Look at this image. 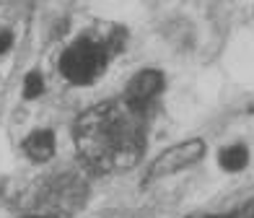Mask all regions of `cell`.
<instances>
[{
    "instance_id": "10",
    "label": "cell",
    "mask_w": 254,
    "mask_h": 218,
    "mask_svg": "<svg viewBox=\"0 0 254 218\" xmlns=\"http://www.w3.org/2000/svg\"><path fill=\"white\" fill-rule=\"evenodd\" d=\"M18 218H63V213H57V211H39V213H24V216H18Z\"/></svg>"
},
{
    "instance_id": "3",
    "label": "cell",
    "mask_w": 254,
    "mask_h": 218,
    "mask_svg": "<svg viewBox=\"0 0 254 218\" xmlns=\"http://www.w3.org/2000/svg\"><path fill=\"white\" fill-rule=\"evenodd\" d=\"M205 156H207V143L202 138H184L179 143H171L148 164L143 185H153V182H161L166 177L182 174V171L197 166Z\"/></svg>"
},
{
    "instance_id": "7",
    "label": "cell",
    "mask_w": 254,
    "mask_h": 218,
    "mask_svg": "<svg viewBox=\"0 0 254 218\" xmlns=\"http://www.w3.org/2000/svg\"><path fill=\"white\" fill-rule=\"evenodd\" d=\"M44 88H47L44 73L39 71V68H31V71L24 75V81H21V96H24L26 101H34V99H39L44 94Z\"/></svg>"
},
{
    "instance_id": "5",
    "label": "cell",
    "mask_w": 254,
    "mask_h": 218,
    "mask_svg": "<svg viewBox=\"0 0 254 218\" xmlns=\"http://www.w3.org/2000/svg\"><path fill=\"white\" fill-rule=\"evenodd\" d=\"M21 151L31 164H50L57 153V135L52 128H37L21 141Z\"/></svg>"
},
{
    "instance_id": "4",
    "label": "cell",
    "mask_w": 254,
    "mask_h": 218,
    "mask_svg": "<svg viewBox=\"0 0 254 218\" xmlns=\"http://www.w3.org/2000/svg\"><path fill=\"white\" fill-rule=\"evenodd\" d=\"M166 91V73L161 68H140L130 81H127L125 91H122V101L132 112L145 114L156 107V101L164 96Z\"/></svg>"
},
{
    "instance_id": "6",
    "label": "cell",
    "mask_w": 254,
    "mask_h": 218,
    "mask_svg": "<svg viewBox=\"0 0 254 218\" xmlns=\"http://www.w3.org/2000/svg\"><path fill=\"white\" fill-rule=\"evenodd\" d=\"M215 161H218V169L223 171V174H241V171H247L249 161H252V151L247 143H228V145H221L215 153Z\"/></svg>"
},
{
    "instance_id": "2",
    "label": "cell",
    "mask_w": 254,
    "mask_h": 218,
    "mask_svg": "<svg viewBox=\"0 0 254 218\" xmlns=\"http://www.w3.org/2000/svg\"><path fill=\"white\" fill-rule=\"evenodd\" d=\"M112 55L117 52L112 50L109 39H96L91 34H80V37H75L63 47L60 57H57V71L70 86L86 88V86H94L107 73Z\"/></svg>"
},
{
    "instance_id": "1",
    "label": "cell",
    "mask_w": 254,
    "mask_h": 218,
    "mask_svg": "<svg viewBox=\"0 0 254 218\" xmlns=\"http://www.w3.org/2000/svg\"><path fill=\"white\" fill-rule=\"evenodd\" d=\"M80 164L96 174L130 171L145 151V114H137L122 99H107L80 112L73 125Z\"/></svg>"
},
{
    "instance_id": "9",
    "label": "cell",
    "mask_w": 254,
    "mask_h": 218,
    "mask_svg": "<svg viewBox=\"0 0 254 218\" xmlns=\"http://www.w3.org/2000/svg\"><path fill=\"white\" fill-rule=\"evenodd\" d=\"M16 44V34L10 31L8 26H0V57H5Z\"/></svg>"
},
{
    "instance_id": "8",
    "label": "cell",
    "mask_w": 254,
    "mask_h": 218,
    "mask_svg": "<svg viewBox=\"0 0 254 218\" xmlns=\"http://www.w3.org/2000/svg\"><path fill=\"white\" fill-rule=\"evenodd\" d=\"M184 218H254V198L239 203L236 208L231 211H223V213H205V211H197V213H190Z\"/></svg>"
}]
</instances>
